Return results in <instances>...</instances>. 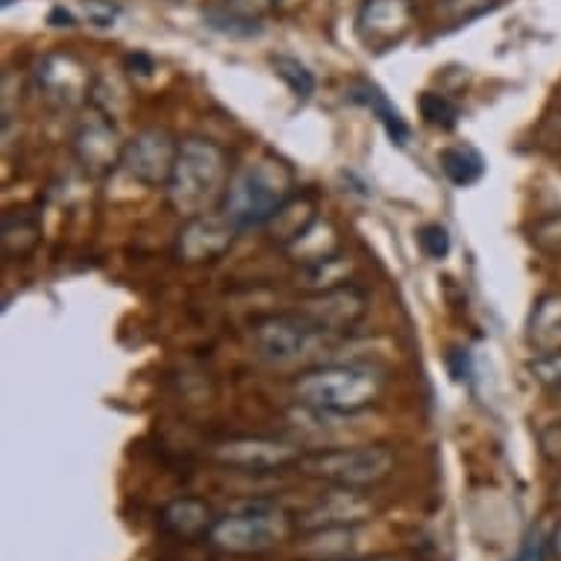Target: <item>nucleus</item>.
Returning <instances> with one entry per match:
<instances>
[{
	"label": "nucleus",
	"mask_w": 561,
	"mask_h": 561,
	"mask_svg": "<svg viewBox=\"0 0 561 561\" xmlns=\"http://www.w3.org/2000/svg\"><path fill=\"white\" fill-rule=\"evenodd\" d=\"M494 7H497V0H442L438 12L450 24H470V21L488 15Z\"/></svg>",
	"instance_id": "27"
},
{
	"label": "nucleus",
	"mask_w": 561,
	"mask_h": 561,
	"mask_svg": "<svg viewBox=\"0 0 561 561\" xmlns=\"http://www.w3.org/2000/svg\"><path fill=\"white\" fill-rule=\"evenodd\" d=\"M447 368H450V374L456 382H465V379H470V353L468 350L453 347L450 353H447Z\"/></svg>",
	"instance_id": "32"
},
{
	"label": "nucleus",
	"mask_w": 561,
	"mask_h": 561,
	"mask_svg": "<svg viewBox=\"0 0 561 561\" xmlns=\"http://www.w3.org/2000/svg\"><path fill=\"white\" fill-rule=\"evenodd\" d=\"M80 12H83V21H89L92 27L98 30H110L115 27V21H118L121 10L110 0H83L80 3Z\"/></svg>",
	"instance_id": "29"
},
{
	"label": "nucleus",
	"mask_w": 561,
	"mask_h": 561,
	"mask_svg": "<svg viewBox=\"0 0 561 561\" xmlns=\"http://www.w3.org/2000/svg\"><path fill=\"white\" fill-rule=\"evenodd\" d=\"M42 244V218L30 209H10L0 221V248L10 262H24Z\"/></svg>",
	"instance_id": "15"
},
{
	"label": "nucleus",
	"mask_w": 561,
	"mask_h": 561,
	"mask_svg": "<svg viewBox=\"0 0 561 561\" xmlns=\"http://www.w3.org/2000/svg\"><path fill=\"white\" fill-rule=\"evenodd\" d=\"M417 248H421V253H424L426 259L442 262V259L450 256L453 250L450 230H447L444 224H424V227L417 230Z\"/></svg>",
	"instance_id": "26"
},
{
	"label": "nucleus",
	"mask_w": 561,
	"mask_h": 561,
	"mask_svg": "<svg viewBox=\"0 0 561 561\" xmlns=\"http://www.w3.org/2000/svg\"><path fill=\"white\" fill-rule=\"evenodd\" d=\"M388 379L374 365H318L291 379V397L314 414H359L386 397Z\"/></svg>",
	"instance_id": "2"
},
{
	"label": "nucleus",
	"mask_w": 561,
	"mask_h": 561,
	"mask_svg": "<svg viewBox=\"0 0 561 561\" xmlns=\"http://www.w3.org/2000/svg\"><path fill=\"white\" fill-rule=\"evenodd\" d=\"M286 256L300 267L330 262V259L341 256V230L327 218H318L300 239L288 244Z\"/></svg>",
	"instance_id": "18"
},
{
	"label": "nucleus",
	"mask_w": 561,
	"mask_h": 561,
	"mask_svg": "<svg viewBox=\"0 0 561 561\" xmlns=\"http://www.w3.org/2000/svg\"><path fill=\"white\" fill-rule=\"evenodd\" d=\"M374 561H391V559H374Z\"/></svg>",
	"instance_id": "37"
},
{
	"label": "nucleus",
	"mask_w": 561,
	"mask_h": 561,
	"mask_svg": "<svg viewBox=\"0 0 561 561\" xmlns=\"http://www.w3.org/2000/svg\"><path fill=\"white\" fill-rule=\"evenodd\" d=\"M176 157H180V141L168 129L145 127L127 141L124 150V171H127L138 185L148 188H165L171 174H174Z\"/></svg>",
	"instance_id": "10"
},
{
	"label": "nucleus",
	"mask_w": 561,
	"mask_h": 561,
	"mask_svg": "<svg viewBox=\"0 0 561 561\" xmlns=\"http://www.w3.org/2000/svg\"><path fill=\"white\" fill-rule=\"evenodd\" d=\"M556 497L561 500V482H559V488H556Z\"/></svg>",
	"instance_id": "36"
},
{
	"label": "nucleus",
	"mask_w": 561,
	"mask_h": 561,
	"mask_svg": "<svg viewBox=\"0 0 561 561\" xmlns=\"http://www.w3.org/2000/svg\"><path fill=\"white\" fill-rule=\"evenodd\" d=\"M417 112H421V118L424 124L435 129H444V133H450L456 124H459V106L442 92H424L417 98Z\"/></svg>",
	"instance_id": "24"
},
{
	"label": "nucleus",
	"mask_w": 561,
	"mask_h": 561,
	"mask_svg": "<svg viewBox=\"0 0 561 561\" xmlns=\"http://www.w3.org/2000/svg\"><path fill=\"white\" fill-rule=\"evenodd\" d=\"M230 153L213 138L188 136L180 141L174 174L165 185L168 206L183 221L221 209L230 188Z\"/></svg>",
	"instance_id": "1"
},
{
	"label": "nucleus",
	"mask_w": 561,
	"mask_h": 561,
	"mask_svg": "<svg viewBox=\"0 0 561 561\" xmlns=\"http://www.w3.org/2000/svg\"><path fill=\"white\" fill-rule=\"evenodd\" d=\"M288 533H291V524L279 508L267 506V503H253L241 512L218 517L209 538L221 550L236 552V556H256V552H265L286 541Z\"/></svg>",
	"instance_id": "5"
},
{
	"label": "nucleus",
	"mask_w": 561,
	"mask_h": 561,
	"mask_svg": "<svg viewBox=\"0 0 561 561\" xmlns=\"http://www.w3.org/2000/svg\"><path fill=\"white\" fill-rule=\"evenodd\" d=\"M368 295L359 286L341 283L335 288L306 295L304 304L297 306V312L312 323V330L321 339H341L368 318Z\"/></svg>",
	"instance_id": "7"
},
{
	"label": "nucleus",
	"mask_w": 561,
	"mask_h": 561,
	"mask_svg": "<svg viewBox=\"0 0 561 561\" xmlns=\"http://www.w3.org/2000/svg\"><path fill=\"white\" fill-rule=\"evenodd\" d=\"M162 526H165L171 535H176V538H185V541H188V538H201V535L213 533V508L206 506L203 500L194 497L174 500V503L162 512Z\"/></svg>",
	"instance_id": "19"
},
{
	"label": "nucleus",
	"mask_w": 561,
	"mask_h": 561,
	"mask_svg": "<svg viewBox=\"0 0 561 561\" xmlns=\"http://www.w3.org/2000/svg\"><path fill=\"white\" fill-rule=\"evenodd\" d=\"M347 98L353 103H359L365 110L374 112V118L382 124V129L388 133V138L394 141L397 148H405L409 145V138H412V127H409V121L400 115L394 103L388 101V94L379 89V85L368 83V80H359V83H353L347 89Z\"/></svg>",
	"instance_id": "14"
},
{
	"label": "nucleus",
	"mask_w": 561,
	"mask_h": 561,
	"mask_svg": "<svg viewBox=\"0 0 561 561\" xmlns=\"http://www.w3.org/2000/svg\"><path fill=\"white\" fill-rule=\"evenodd\" d=\"M444 176L459 188H470L485 176V157L473 145H450L438 153Z\"/></svg>",
	"instance_id": "21"
},
{
	"label": "nucleus",
	"mask_w": 561,
	"mask_h": 561,
	"mask_svg": "<svg viewBox=\"0 0 561 561\" xmlns=\"http://www.w3.org/2000/svg\"><path fill=\"white\" fill-rule=\"evenodd\" d=\"M50 27H77V19H75V12H68L65 10V7H54V10H50Z\"/></svg>",
	"instance_id": "34"
},
{
	"label": "nucleus",
	"mask_w": 561,
	"mask_h": 561,
	"mask_svg": "<svg viewBox=\"0 0 561 561\" xmlns=\"http://www.w3.org/2000/svg\"><path fill=\"white\" fill-rule=\"evenodd\" d=\"M314 221H318V201H314L312 194L297 192L295 197H291V201L262 227V230L267 232V239L274 241V244H279V248L286 250L288 244L300 239Z\"/></svg>",
	"instance_id": "17"
},
{
	"label": "nucleus",
	"mask_w": 561,
	"mask_h": 561,
	"mask_svg": "<svg viewBox=\"0 0 561 561\" xmlns=\"http://www.w3.org/2000/svg\"><path fill=\"white\" fill-rule=\"evenodd\" d=\"M124 65H127L129 75H138V77H150L153 75V68H157L148 54H127Z\"/></svg>",
	"instance_id": "33"
},
{
	"label": "nucleus",
	"mask_w": 561,
	"mask_h": 561,
	"mask_svg": "<svg viewBox=\"0 0 561 561\" xmlns=\"http://www.w3.org/2000/svg\"><path fill=\"white\" fill-rule=\"evenodd\" d=\"M92 110L103 112L106 118L118 121L129 110V89L121 77H94Z\"/></svg>",
	"instance_id": "22"
},
{
	"label": "nucleus",
	"mask_w": 561,
	"mask_h": 561,
	"mask_svg": "<svg viewBox=\"0 0 561 561\" xmlns=\"http://www.w3.org/2000/svg\"><path fill=\"white\" fill-rule=\"evenodd\" d=\"M538 444H541V453L547 459L561 461V417L559 421H550L538 430Z\"/></svg>",
	"instance_id": "30"
},
{
	"label": "nucleus",
	"mask_w": 561,
	"mask_h": 561,
	"mask_svg": "<svg viewBox=\"0 0 561 561\" xmlns=\"http://www.w3.org/2000/svg\"><path fill=\"white\" fill-rule=\"evenodd\" d=\"M414 0H362L353 19V33L370 54H386L414 30Z\"/></svg>",
	"instance_id": "9"
},
{
	"label": "nucleus",
	"mask_w": 561,
	"mask_h": 561,
	"mask_svg": "<svg viewBox=\"0 0 561 561\" xmlns=\"http://www.w3.org/2000/svg\"><path fill=\"white\" fill-rule=\"evenodd\" d=\"M239 227L224 213L197 215L183 221L174 239V259L180 265H209L227 256L239 239Z\"/></svg>",
	"instance_id": "12"
},
{
	"label": "nucleus",
	"mask_w": 561,
	"mask_h": 561,
	"mask_svg": "<svg viewBox=\"0 0 561 561\" xmlns=\"http://www.w3.org/2000/svg\"><path fill=\"white\" fill-rule=\"evenodd\" d=\"M365 515H368L365 503L350 488H341V494H335V497H330L327 503H321L314 512L306 515L309 517L306 526L309 529H347L350 524L365 520Z\"/></svg>",
	"instance_id": "20"
},
{
	"label": "nucleus",
	"mask_w": 561,
	"mask_h": 561,
	"mask_svg": "<svg viewBox=\"0 0 561 561\" xmlns=\"http://www.w3.org/2000/svg\"><path fill=\"white\" fill-rule=\"evenodd\" d=\"M92 89L94 75L80 56L50 50V54L38 56L33 65V92L42 98L47 110H80L85 103H92Z\"/></svg>",
	"instance_id": "6"
},
{
	"label": "nucleus",
	"mask_w": 561,
	"mask_h": 561,
	"mask_svg": "<svg viewBox=\"0 0 561 561\" xmlns=\"http://www.w3.org/2000/svg\"><path fill=\"white\" fill-rule=\"evenodd\" d=\"M215 461L227 468L248 470V473H265V470L291 468L300 461L304 453L295 444L279 442V438H265V435H241L230 442L215 444Z\"/></svg>",
	"instance_id": "13"
},
{
	"label": "nucleus",
	"mask_w": 561,
	"mask_h": 561,
	"mask_svg": "<svg viewBox=\"0 0 561 561\" xmlns=\"http://www.w3.org/2000/svg\"><path fill=\"white\" fill-rule=\"evenodd\" d=\"M124 150H127V141L115 127V121L98 110H92L89 118L80 121L71 136V153H75L77 165L92 180H106L110 174H115L124 165Z\"/></svg>",
	"instance_id": "8"
},
{
	"label": "nucleus",
	"mask_w": 561,
	"mask_h": 561,
	"mask_svg": "<svg viewBox=\"0 0 561 561\" xmlns=\"http://www.w3.org/2000/svg\"><path fill=\"white\" fill-rule=\"evenodd\" d=\"M271 68H274V75L288 85V92L295 94L297 101H309L314 94V75L297 59V56L274 54L271 56Z\"/></svg>",
	"instance_id": "23"
},
{
	"label": "nucleus",
	"mask_w": 561,
	"mask_h": 561,
	"mask_svg": "<svg viewBox=\"0 0 561 561\" xmlns=\"http://www.w3.org/2000/svg\"><path fill=\"white\" fill-rule=\"evenodd\" d=\"M526 374L547 394H561V350L559 353H535L533 359L526 362Z\"/></svg>",
	"instance_id": "25"
},
{
	"label": "nucleus",
	"mask_w": 561,
	"mask_h": 561,
	"mask_svg": "<svg viewBox=\"0 0 561 561\" xmlns=\"http://www.w3.org/2000/svg\"><path fill=\"white\" fill-rule=\"evenodd\" d=\"M526 344L533 353L561 350V295H541L526 318Z\"/></svg>",
	"instance_id": "16"
},
{
	"label": "nucleus",
	"mask_w": 561,
	"mask_h": 561,
	"mask_svg": "<svg viewBox=\"0 0 561 561\" xmlns=\"http://www.w3.org/2000/svg\"><path fill=\"white\" fill-rule=\"evenodd\" d=\"M552 547H556V552L561 556V524H559V529H556V535H552Z\"/></svg>",
	"instance_id": "35"
},
{
	"label": "nucleus",
	"mask_w": 561,
	"mask_h": 561,
	"mask_svg": "<svg viewBox=\"0 0 561 561\" xmlns=\"http://www.w3.org/2000/svg\"><path fill=\"white\" fill-rule=\"evenodd\" d=\"M283 0H227V7H230L232 12H239V15H244V19L256 21L262 19V15H267L271 10H276Z\"/></svg>",
	"instance_id": "31"
},
{
	"label": "nucleus",
	"mask_w": 561,
	"mask_h": 561,
	"mask_svg": "<svg viewBox=\"0 0 561 561\" xmlns=\"http://www.w3.org/2000/svg\"><path fill=\"white\" fill-rule=\"evenodd\" d=\"M297 192L300 185H297L295 168L288 165L286 159L265 153V157L250 159L239 171H232L221 213L241 232L256 230V227L262 230Z\"/></svg>",
	"instance_id": "3"
},
{
	"label": "nucleus",
	"mask_w": 561,
	"mask_h": 561,
	"mask_svg": "<svg viewBox=\"0 0 561 561\" xmlns=\"http://www.w3.org/2000/svg\"><path fill=\"white\" fill-rule=\"evenodd\" d=\"M300 473L321 482H330L335 488H359L377 485L379 479H386L394 470V453L382 444L370 447H332V450L304 453L295 465Z\"/></svg>",
	"instance_id": "4"
},
{
	"label": "nucleus",
	"mask_w": 561,
	"mask_h": 561,
	"mask_svg": "<svg viewBox=\"0 0 561 561\" xmlns=\"http://www.w3.org/2000/svg\"><path fill=\"white\" fill-rule=\"evenodd\" d=\"M321 341V335L312 330V323L297 312L267 314L253 323V344L256 353L271 365H288V362L304 359L306 353Z\"/></svg>",
	"instance_id": "11"
},
{
	"label": "nucleus",
	"mask_w": 561,
	"mask_h": 561,
	"mask_svg": "<svg viewBox=\"0 0 561 561\" xmlns=\"http://www.w3.org/2000/svg\"><path fill=\"white\" fill-rule=\"evenodd\" d=\"M533 244L547 256H561V213L547 215L533 227Z\"/></svg>",
	"instance_id": "28"
}]
</instances>
